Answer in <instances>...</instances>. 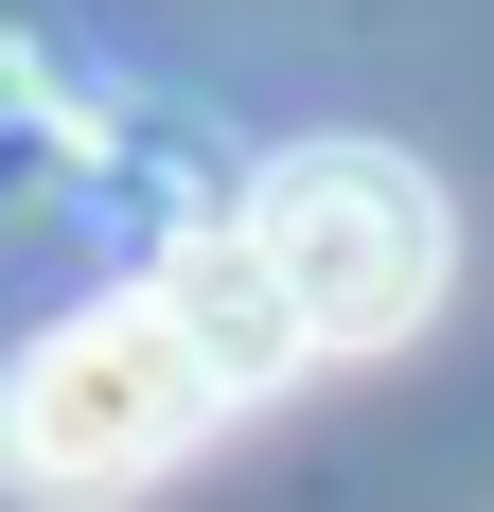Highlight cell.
I'll return each mask as SVG.
<instances>
[{"mask_svg":"<svg viewBox=\"0 0 494 512\" xmlns=\"http://www.w3.org/2000/svg\"><path fill=\"white\" fill-rule=\"evenodd\" d=\"M212 407H230V371L195 354L177 283H124V301L53 318L36 354H18V389H0V477H18V495H142Z\"/></svg>","mask_w":494,"mask_h":512,"instance_id":"6da1fadb","label":"cell"},{"mask_svg":"<svg viewBox=\"0 0 494 512\" xmlns=\"http://www.w3.org/2000/svg\"><path fill=\"white\" fill-rule=\"evenodd\" d=\"M247 248L283 265L300 354H389V336H424V301H442L459 212H442V177L389 159V142H283L247 177Z\"/></svg>","mask_w":494,"mask_h":512,"instance_id":"7a4b0ae2","label":"cell"}]
</instances>
